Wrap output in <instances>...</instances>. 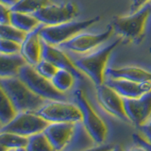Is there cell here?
Listing matches in <instances>:
<instances>
[{
	"instance_id": "5",
	"label": "cell",
	"mask_w": 151,
	"mask_h": 151,
	"mask_svg": "<svg viewBox=\"0 0 151 151\" xmlns=\"http://www.w3.org/2000/svg\"><path fill=\"white\" fill-rule=\"evenodd\" d=\"M74 99L82 114V123L91 135L94 143L102 145L107 139L108 129L106 124L100 118L96 111L93 110L91 103L89 102L86 94L82 90L78 89L74 93Z\"/></svg>"
},
{
	"instance_id": "3",
	"label": "cell",
	"mask_w": 151,
	"mask_h": 151,
	"mask_svg": "<svg viewBox=\"0 0 151 151\" xmlns=\"http://www.w3.org/2000/svg\"><path fill=\"white\" fill-rule=\"evenodd\" d=\"M0 85L6 92L16 112H36L46 99L34 93L18 77L0 78Z\"/></svg>"
},
{
	"instance_id": "8",
	"label": "cell",
	"mask_w": 151,
	"mask_h": 151,
	"mask_svg": "<svg viewBox=\"0 0 151 151\" xmlns=\"http://www.w3.org/2000/svg\"><path fill=\"white\" fill-rule=\"evenodd\" d=\"M48 124L49 122L39 116L36 112H17L12 121L2 126L0 132H12L21 136L29 137L42 132Z\"/></svg>"
},
{
	"instance_id": "38",
	"label": "cell",
	"mask_w": 151,
	"mask_h": 151,
	"mask_svg": "<svg viewBox=\"0 0 151 151\" xmlns=\"http://www.w3.org/2000/svg\"><path fill=\"white\" fill-rule=\"evenodd\" d=\"M15 151H27L26 147H19V148H16Z\"/></svg>"
},
{
	"instance_id": "30",
	"label": "cell",
	"mask_w": 151,
	"mask_h": 151,
	"mask_svg": "<svg viewBox=\"0 0 151 151\" xmlns=\"http://www.w3.org/2000/svg\"><path fill=\"white\" fill-rule=\"evenodd\" d=\"M132 139H133V141L136 143V145L143 146V147H145L147 151H151V143H149V142L146 140L145 136H141L140 134L134 133L132 135Z\"/></svg>"
},
{
	"instance_id": "33",
	"label": "cell",
	"mask_w": 151,
	"mask_h": 151,
	"mask_svg": "<svg viewBox=\"0 0 151 151\" xmlns=\"http://www.w3.org/2000/svg\"><path fill=\"white\" fill-rule=\"evenodd\" d=\"M113 146L114 145L111 144H106V145L102 144V145H98V146H96V147H90L82 151H111L113 148Z\"/></svg>"
},
{
	"instance_id": "6",
	"label": "cell",
	"mask_w": 151,
	"mask_h": 151,
	"mask_svg": "<svg viewBox=\"0 0 151 151\" xmlns=\"http://www.w3.org/2000/svg\"><path fill=\"white\" fill-rule=\"evenodd\" d=\"M17 77L31 91L46 100L66 101L65 93L57 90L50 79H47L37 72L34 66L26 63L19 70Z\"/></svg>"
},
{
	"instance_id": "19",
	"label": "cell",
	"mask_w": 151,
	"mask_h": 151,
	"mask_svg": "<svg viewBox=\"0 0 151 151\" xmlns=\"http://www.w3.org/2000/svg\"><path fill=\"white\" fill-rule=\"evenodd\" d=\"M27 63L23 57L17 54L0 53V78L17 77L19 70Z\"/></svg>"
},
{
	"instance_id": "9",
	"label": "cell",
	"mask_w": 151,
	"mask_h": 151,
	"mask_svg": "<svg viewBox=\"0 0 151 151\" xmlns=\"http://www.w3.org/2000/svg\"><path fill=\"white\" fill-rule=\"evenodd\" d=\"M78 9L73 2L53 3L51 2L44 8L33 13L44 26H55L72 21L78 16Z\"/></svg>"
},
{
	"instance_id": "4",
	"label": "cell",
	"mask_w": 151,
	"mask_h": 151,
	"mask_svg": "<svg viewBox=\"0 0 151 151\" xmlns=\"http://www.w3.org/2000/svg\"><path fill=\"white\" fill-rule=\"evenodd\" d=\"M100 20L96 16L82 21H69L55 26H44L40 28V36L42 40L47 44L59 46L60 44L70 40L80 32H83L91 26L94 25Z\"/></svg>"
},
{
	"instance_id": "18",
	"label": "cell",
	"mask_w": 151,
	"mask_h": 151,
	"mask_svg": "<svg viewBox=\"0 0 151 151\" xmlns=\"http://www.w3.org/2000/svg\"><path fill=\"white\" fill-rule=\"evenodd\" d=\"M96 144L81 121L76 122L73 134L63 151H82Z\"/></svg>"
},
{
	"instance_id": "1",
	"label": "cell",
	"mask_w": 151,
	"mask_h": 151,
	"mask_svg": "<svg viewBox=\"0 0 151 151\" xmlns=\"http://www.w3.org/2000/svg\"><path fill=\"white\" fill-rule=\"evenodd\" d=\"M123 40L118 38L111 44L98 49L90 52L87 55L74 60V63L80 72L91 78L96 86L105 82L107 64L111 52L119 45Z\"/></svg>"
},
{
	"instance_id": "2",
	"label": "cell",
	"mask_w": 151,
	"mask_h": 151,
	"mask_svg": "<svg viewBox=\"0 0 151 151\" xmlns=\"http://www.w3.org/2000/svg\"><path fill=\"white\" fill-rule=\"evenodd\" d=\"M150 13L151 6L148 3L129 15L115 16L111 23L113 32L117 33L123 42H141L145 37L146 23Z\"/></svg>"
},
{
	"instance_id": "40",
	"label": "cell",
	"mask_w": 151,
	"mask_h": 151,
	"mask_svg": "<svg viewBox=\"0 0 151 151\" xmlns=\"http://www.w3.org/2000/svg\"><path fill=\"white\" fill-rule=\"evenodd\" d=\"M149 51H150V53H151V47H150V49H149Z\"/></svg>"
},
{
	"instance_id": "31",
	"label": "cell",
	"mask_w": 151,
	"mask_h": 151,
	"mask_svg": "<svg viewBox=\"0 0 151 151\" xmlns=\"http://www.w3.org/2000/svg\"><path fill=\"white\" fill-rule=\"evenodd\" d=\"M139 127L141 131L144 133L146 140H147L149 143H151V117L145 123H144L143 125L139 126Z\"/></svg>"
},
{
	"instance_id": "17",
	"label": "cell",
	"mask_w": 151,
	"mask_h": 151,
	"mask_svg": "<svg viewBox=\"0 0 151 151\" xmlns=\"http://www.w3.org/2000/svg\"><path fill=\"white\" fill-rule=\"evenodd\" d=\"M105 75L110 78H121L136 82H151V71L136 66L107 68Z\"/></svg>"
},
{
	"instance_id": "29",
	"label": "cell",
	"mask_w": 151,
	"mask_h": 151,
	"mask_svg": "<svg viewBox=\"0 0 151 151\" xmlns=\"http://www.w3.org/2000/svg\"><path fill=\"white\" fill-rule=\"evenodd\" d=\"M11 13V8L0 2V24H9Z\"/></svg>"
},
{
	"instance_id": "14",
	"label": "cell",
	"mask_w": 151,
	"mask_h": 151,
	"mask_svg": "<svg viewBox=\"0 0 151 151\" xmlns=\"http://www.w3.org/2000/svg\"><path fill=\"white\" fill-rule=\"evenodd\" d=\"M74 127L75 123H49L42 132L55 151H63L73 134Z\"/></svg>"
},
{
	"instance_id": "24",
	"label": "cell",
	"mask_w": 151,
	"mask_h": 151,
	"mask_svg": "<svg viewBox=\"0 0 151 151\" xmlns=\"http://www.w3.org/2000/svg\"><path fill=\"white\" fill-rule=\"evenodd\" d=\"M28 138L26 146L27 151H55L44 132L33 134Z\"/></svg>"
},
{
	"instance_id": "36",
	"label": "cell",
	"mask_w": 151,
	"mask_h": 151,
	"mask_svg": "<svg viewBox=\"0 0 151 151\" xmlns=\"http://www.w3.org/2000/svg\"><path fill=\"white\" fill-rule=\"evenodd\" d=\"M111 151H125L124 149H123L122 148V146L121 145H114V146H113V148L111 150Z\"/></svg>"
},
{
	"instance_id": "16",
	"label": "cell",
	"mask_w": 151,
	"mask_h": 151,
	"mask_svg": "<svg viewBox=\"0 0 151 151\" xmlns=\"http://www.w3.org/2000/svg\"><path fill=\"white\" fill-rule=\"evenodd\" d=\"M105 83L111 87L122 97L137 98L151 90V82H136L121 78H110Z\"/></svg>"
},
{
	"instance_id": "20",
	"label": "cell",
	"mask_w": 151,
	"mask_h": 151,
	"mask_svg": "<svg viewBox=\"0 0 151 151\" xmlns=\"http://www.w3.org/2000/svg\"><path fill=\"white\" fill-rule=\"evenodd\" d=\"M9 24L14 27L18 28L25 33H28L35 28L40 27L42 24L39 20L30 13H24V12H18L12 11L11 13V19H9Z\"/></svg>"
},
{
	"instance_id": "13",
	"label": "cell",
	"mask_w": 151,
	"mask_h": 151,
	"mask_svg": "<svg viewBox=\"0 0 151 151\" xmlns=\"http://www.w3.org/2000/svg\"><path fill=\"white\" fill-rule=\"evenodd\" d=\"M42 59L53 63L58 69H64L71 72L77 79H83V74L76 67L74 61L65 54V52L59 46L52 45L42 41Z\"/></svg>"
},
{
	"instance_id": "22",
	"label": "cell",
	"mask_w": 151,
	"mask_h": 151,
	"mask_svg": "<svg viewBox=\"0 0 151 151\" xmlns=\"http://www.w3.org/2000/svg\"><path fill=\"white\" fill-rule=\"evenodd\" d=\"M16 113L8 94L0 85V123L3 126L8 124L16 115Z\"/></svg>"
},
{
	"instance_id": "11",
	"label": "cell",
	"mask_w": 151,
	"mask_h": 151,
	"mask_svg": "<svg viewBox=\"0 0 151 151\" xmlns=\"http://www.w3.org/2000/svg\"><path fill=\"white\" fill-rule=\"evenodd\" d=\"M96 96L98 102L107 112L124 122H130L125 111L123 97L115 90L104 82L96 86Z\"/></svg>"
},
{
	"instance_id": "7",
	"label": "cell",
	"mask_w": 151,
	"mask_h": 151,
	"mask_svg": "<svg viewBox=\"0 0 151 151\" xmlns=\"http://www.w3.org/2000/svg\"><path fill=\"white\" fill-rule=\"evenodd\" d=\"M36 113L49 123H76L82 121V114L79 108L76 104L66 101L50 100V102L45 103Z\"/></svg>"
},
{
	"instance_id": "28",
	"label": "cell",
	"mask_w": 151,
	"mask_h": 151,
	"mask_svg": "<svg viewBox=\"0 0 151 151\" xmlns=\"http://www.w3.org/2000/svg\"><path fill=\"white\" fill-rule=\"evenodd\" d=\"M21 44L9 39H0V53L17 54L20 52Z\"/></svg>"
},
{
	"instance_id": "35",
	"label": "cell",
	"mask_w": 151,
	"mask_h": 151,
	"mask_svg": "<svg viewBox=\"0 0 151 151\" xmlns=\"http://www.w3.org/2000/svg\"><path fill=\"white\" fill-rule=\"evenodd\" d=\"M127 151H147V150H146L145 147H143V146L137 145V146H133V147H130Z\"/></svg>"
},
{
	"instance_id": "26",
	"label": "cell",
	"mask_w": 151,
	"mask_h": 151,
	"mask_svg": "<svg viewBox=\"0 0 151 151\" xmlns=\"http://www.w3.org/2000/svg\"><path fill=\"white\" fill-rule=\"evenodd\" d=\"M27 33L19 30L11 24H0V39H9L21 44Z\"/></svg>"
},
{
	"instance_id": "32",
	"label": "cell",
	"mask_w": 151,
	"mask_h": 151,
	"mask_svg": "<svg viewBox=\"0 0 151 151\" xmlns=\"http://www.w3.org/2000/svg\"><path fill=\"white\" fill-rule=\"evenodd\" d=\"M151 0H131L130 3V12H134L136 11H138L139 9L142 7L145 6L146 4H148Z\"/></svg>"
},
{
	"instance_id": "25",
	"label": "cell",
	"mask_w": 151,
	"mask_h": 151,
	"mask_svg": "<svg viewBox=\"0 0 151 151\" xmlns=\"http://www.w3.org/2000/svg\"><path fill=\"white\" fill-rule=\"evenodd\" d=\"M27 142V137L12 133V132H0V145L6 146L8 149L26 147Z\"/></svg>"
},
{
	"instance_id": "37",
	"label": "cell",
	"mask_w": 151,
	"mask_h": 151,
	"mask_svg": "<svg viewBox=\"0 0 151 151\" xmlns=\"http://www.w3.org/2000/svg\"><path fill=\"white\" fill-rule=\"evenodd\" d=\"M7 150H8V148L6 147V146L0 145V151H7Z\"/></svg>"
},
{
	"instance_id": "10",
	"label": "cell",
	"mask_w": 151,
	"mask_h": 151,
	"mask_svg": "<svg viewBox=\"0 0 151 151\" xmlns=\"http://www.w3.org/2000/svg\"><path fill=\"white\" fill-rule=\"evenodd\" d=\"M112 33L114 32L111 25H109L104 32L97 33V34L80 32L71 38L70 40L60 44L59 47L63 50L75 52V53H89L97 48L103 42H107L112 35Z\"/></svg>"
},
{
	"instance_id": "12",
	"label": "cell",
	"mask_w": 151,
	"mask_h": 151,
	"mask_svg": "<svg viewBox=\"0 0 151 151\" xmlns=\"http://www.w3.org/2000/svg\"><path fill=\"white\" fill-rule=\"evenodd\" d=\"M125 111L131 123L141 126L151 117V90L137 98L123 97Z\"/></svg>"
},
{
	"instance_id": "39",
	"label": "cell",
	"mask_w": 151,
	"mask_h": 151,
	"mask_svg": "<svg viewBox=\"0 0 151 151\" xmlns=\"http://www.w3.org/2000/svg\"><path fill=\"white\" fill-rule=\"evenodd\" d=\"M7 151H15V149H13V148H11V149H8Z\"/></svg>"
},
{
	"instance_id": "21",
	"label": "cell",
	"mask_w": 151,
	"mask_h": 151,
	"mask_svg": "<svg viewBox=\"0 0 151 151\" xmlns=\"http://www.w3.org/2000/svg\"><path fill=\"white\" fill-rule=\"evenodd\" d=\"M75 79L76 78L74 77V75L69 71L64 69H58V71L50 80L57 90L65 93L72 88Z\"/></svg>"
},
{
	"instance_id": "34",
	"label": "cell",
	"mask_w": 151,
	"mask_h": 151,
	"mask_svg": "<svg viewBox=\"0 0 151 151\" xmlns=\"http://www.w3.org/2000/svg\"><path fill=\"white\" fill-rule=\"evenodd\" d=\"M0 2L5 4V5H7V6H9V8H11L17 2V0H0Z\"/></svg>"
},
{
	"instance_id": "15",
	"label": "cell",
	"mask_w": 151,
	"mask_h": 151,
	"mask_svg": "<svg viewBox=\"0 0 151 151\" xmlns=\"http://www.w3.org/2000/svg\"><path fill=\"white\" fill-rule=\"evenodd\" d=\"M41 26L35 28L34 30L27 33L25 39L21 42L20 52H19L26 63L32 66H35L42 60V40L40 36Z\"/></svg>"
},
{
	"instance_id": "27",
	"label": "cell",
	"mask_w": 151,
	"mask_h": 151,
	"mask_svg": "<svg viewBox=\"0 0 151 151\" xmlns=\"http://www.w3.org/2000/svg\"><path fill=\"white\" fill-rule=\"evenodd\" d=\"M34 68L41 76H42V77L47 79H51L53 78V76L56 74L57 71H58V68L53 63H51L50 61L44 59H42L34 66Z\"/></svg>"
},
{
	"instance_id": "23",
	"label": "cell",
	"mask_w": 151,
	"mask_h": 151,
	"mask_svg": "<svg viewBox=\"0 0 151 151\" xmlns=\"http://www.w3.org/2000/svg\"><path fill=\"white\" fill-rule=\"evenodd\" d=\"M51 2L52 0H17L11 7V9L13 12L33 14Z\"/></svg>"
}]
</instances>
